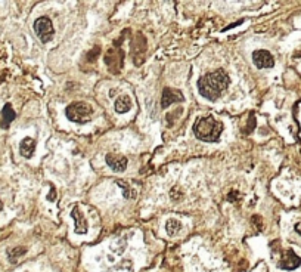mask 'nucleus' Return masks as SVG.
<instances>
[{"label": "nucleus", "instance_id": "nucleus-1", "mask_svg": "<svg viewBox=\"0 0 301 272\" xmlns=\"http://www.w3.org/2000/svg\"><path fill=\"white\" fill-rule=\"evenodd\" d=\"M229 83H231L229 75L223 70H216V71L201 77L198 82V91L204 98H207L210 101H216L223 95V92L226 89H228Z\"/></svg>", "mask_w": 301, "mask_h": 272}, {"label": "nucleus", "instance_id": "nucleus-2", "mask_svg": "<svg viewBox=\"0 0 301 272\" xmlns=\"http://www.w3.org/2000/svg\"><path fill=\"white\" fill-rule=\"evenodd\" d=\"M223 130V125L217 123L213 115H207V117H201L197 120L194 126V133L198 139L204 142H216L218 141Z\"/></svg>", "mask_w": 301, "mask_h": 272}, {"label": "nucleus", "instance_id": "nucleus-3", "mask_svg": "<svg viewBox=\"0 0 301 272\" xmlns=\"http://www.w3.org/2000/svg\"><path fill=\"white\" fill-rule=\"evenodd\" d=\"M65 112H67L68 120L75 122V123H86L92 119L93 109L86 102H72L71 105L67 107Z\"/></svg>", "mask_w": 301, "mask_h": 272}, {"label": "nucleus", "instance_id": "nucleus-4", "mask_svg": "<svg viewBox=\"0 0 301 272\" xmlns=\"http://www.w3.org/2000/svg\"><path fill=\"white\" fill-rule=\"evenodd\" d=\"M34 31H35L37 37H39L43 43L50 42L52 38H53V34H55L52 21H50L48 17H42V18H39V19H35V22H34Z\"/></svg>", "mask_w": 301, "mask_h": 272}, {"label": "nucleus", "instance_id": "nucleus-5", "mask_svg": "<svg viewBox=\"0 0 301 272\" xmlns=\"http://www.w3.org/2000/svg\"><path fill=\"white\" fill-rule=\"evenodd\" d=\"M252 61L258 68H272L275 65V59L268 51H257L252 55Z\"/></svg>", "mask_w": 301, "mask_h": 272}, {"label": "nucleus", "instance_id": "nucleus-6", "mask_svg": "<svg viewBox=\"0 0 301 272\" xmlns=\"http://www.w3.org/2000/svg\"><path fill=\"white\" fill-rule=\"evenodd\" d=\"M300 265H301V259L291 249L285 252V254L282 256V259L279 262V268L281 269H286V271H292V269L298 268Z\"/></svg>", "mask_w": 301, "mask_h": 272}, {"label": "nucleus", "instance_id": "nucleus-7", "mask_svg": "<svg viewBox=\"0 0 301 272\" xmlns=\"http://www.w3.org/2000/svg\"><path fill=\"white\" fill-rule=\"evenodd\" d=\"M106 163L112 170H116V172H124L127 167V159L123 157V155H118V154H108Z\"/></svg>", "mask_w": 301, "mask_h": 272}, {"label": "nucleus", "instance_id": "nucleus-8", "mask_svg": "<svg viewBox=\"0 0 301 272\" xmlns=\"http://www.w3.org/2000/svg\"><path fill=\"white\" fill-rule=\"evenodd\" d=\"M183 101V95L179 91H173L170 88L164 89L163 92V98H161V107L167 108L168 105H171L173 102H182Z\"/></svg>", "mask_w": 301, "mask_h": 272}, {"label": "nucleus", "instance_id": "nucleus-9", "mask_svg": "<svg viewBox=\"0 0 301 272\" xmlns=\"http://www.w3.org/2000/svg\"><path fill=\"white\" fill-rule=\"evenodd\" d=\"M71 216L75 219V231H77V234H86L87 232V223H86L84 216L80 212V209L74 207L72 212H71Z\"/></svg>", "mask_w": 301, "mask_h": 272}, {"label": "nucleus", "instance_id": "nucleus-10", "mask_svg": "<svg viewBox=\"0 0 301 272\" xmlns=\"http://www.w3.org/2000/svg\"><path fill=\"white\" fill-rule=\"evenodd\" d=\"M15 117H17V114H15L12 105H11V104H6V105L3 107V109H2V122H0V125H2L3 129H8L9 125L15 120Z\"/></svg>", "mask_w": 301, "mask_h": 272}, {"label": "nucleus", "instance_id": "nucleus-11", "mask_svg": "<svg viewBox=\"0 0 301 272\" xmlns=\"http://www.w3.org/2000/svg\"><path fill=\"white\" fill-rule=\"evenodd\" d=\"M34 148H35V141H34L33 138H25V139H22L21 146H19L21 154L24 155L25 159H30L31 155L34 154Z\"/></svg>", "mask_w": 301, "mask_h": 272}, {"label": "nucleus", "instance_id": "nucleus-12", "mask_svg": "<svg viewBox=\"0 0 301 272\" xmlns=\"http://www.w3.org/2000/svg\"><path fill=\"white\" fill-rule=\"evenodd\" d=\"M130 109V98L129 96H121L117 99L116 102V111L123 114V112H127Z\"/></svg>", "mask_w": 301, "mask_h": 272}, {"label": "nucleus", "instance_id": "nucleus-13", "mask_svg": "<svg viewBox=\"0 0 301 272\" xmlns=\"http://www.w3.org/2000/svg\"><path fill=\"white\" fill-rule=\"evenodd\" d=\"M166 228H167L168 234L173 236V234H176V232H179V229H180V222L176 220V219H170V220H167Z\"/></svg>", "mask_w": 301, "mask_h": 272}, {"label": "nucleus", "instance_id": "nucleus-14", "mask_svg": "<svg viewBox=\"0 0 301 272\" xmlns=\"http://www.w3.org/2000/svg\"><path fill=\"white\" fill-rule=\"evenodd\" d=\"M27 250L22 247H17V249H14V250H9V259H11V262H15V257H19L21 254H24Z\"/></svg>", "mask_w": 301, "mask_h": 272}, {"label": "nucleus", "instance_id": "nucleus-15", "mask_svg": "<svg viewBox=\"0 0 301 272\" xmlns=\"http://www.w3.org/2000/svg\"><path fill=\"white\" fill-rule=\"evenodd\" d=\"M295 231L298 232V234L301 236V222H298L297 225H295Z\"/></svg>", "mask_w": 301, "mask_h": 272}, {"label": "nucleus", "instance_id": "nucleus-16", "mask_svg": "<svg viewBox=\"0 0 301 272\" xmlns=\"http://www.w3.org/2000/svg\"><path fill=\"white\" fill-rule=\"evenodd\" d=\"M2 209H3V203H2V200H0V212H2Z\"/></svg>", "mask_w": 301, "mask_h": 272}]
</instances>
